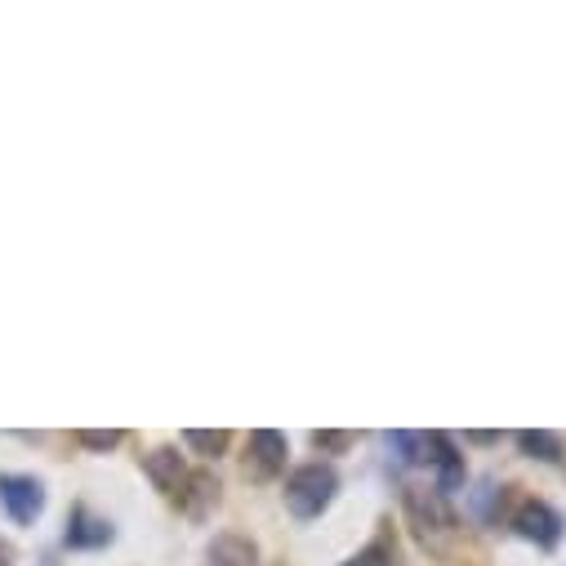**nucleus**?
<instances>
[{
	"label": "nucleus",
	"mask_w": 566,
	"mask_h": 566,
	"mask_svg": "<svg viewBox=\"0 0 566 566\" xmlns=\"http://www.w3.org/2000/svg\"><path fill=\"white\" fill-rule=\"evenodd\" d=\"M112 522L107 517H98V513H90L85 504L81 509H72V517H67V548H103V544H112Z\"/></svg>",
	"instance_id": "6e6552de"
},
{
	"label": "nucleus",
	"mask_w": 566,
	"mask_h": 566,
	"mask_svg": "<svg viewBox=\"0 0 566 566\" xmlns=\"http://www.w3.org/2000/svg\"><path fill=\"white\" fill-rule=\"evenodd\" d=\"M335 491H339V473L331 464H304L286 478V491L281 495H286V509L300 522H313L335 504Z\"/></svg>",
	"instance_id": "f257e3e1"
},
{
	"label": "nucleus",
	"mask_w": 566,
	"mask_h": 566,
	"mask_svg": "<svg viewBox=\"0 0 566 566\" xmlns=\"http://www.w3.org/2000/svg\"><path fill=\"white\" fill-rule=\"evenodd\" d=\"M0 504H6V513L19 526H32L45 509V486L36 478H23V473H0Z\"/></svg>",
	"instance_id": "39448f33"
},
{
	"label": "nucleus",
	"mask_w": 566,
	"mask_h": 566,
	"mask_svg": "<svg viewBox=\"0 0 566 566\" xmlns=\"http://www.w3.org/2000/svg\"><path fill=\"white\" fill-rule=\"evenodd\" d=\"M495 500H504L500 491H495V478H482V486H478V495H473V509H478V517H495Z\"/></svg>",
	"instance_id": "2eb2a0df"
},
{
	"label": "nucleus",
	"mask_w": 566,
	"mask_h": 566,
	"mask_svg": "<svg viewBox=\"0 0 566 566\" xmlns=\"http://www.w3.org/2000/svg\"><path fill=\"white\" fill-rule=\"evenodd\" d=\"M219 504V482H214V473H188V486H184V495H179V509L188 513V517H206L210 509Z\"/></svg>",
	"instance_id": "1a4fd4ad"
},
{
	"label": "nucleus",
	"mask_w": 566,
	"mask_h": 566,
	"mask_svg": "<svg viewBox=\"0 0 566 566\" xmlns=\"http://www.w3.org/2000/svg\"><path fill=\"white\" fill-rule=\"evenodd\" d=\"M10 562H14V548H10L6 539H0V566H10Z\"/></svg>",
	"instance_id": "6ab92c4d"
},
{
	"label": "nucleus",
	"mask_w": 566,
	"mask_h": 566,
	"mask_svg": "<svg viewBox=\"0 0 566 566\" xmlns=\"http://www.w3.org/2000/svg\"><path fill=\"white\" fill-rule=\"evenodd\" d=\"M210 566H259V548L245 535H219L210 544Z\"/></svg>",
	"instance_id": "9d476101"
},
{
	"label": "nucleus",
	"mask_w": 566,
	"mask_h": 566,
	"mask_svg": "<svg viewBox=\"0 0 566 566\" xmlns=\"http://www.w3.org/2000/svg\"><path fill=\"white\" fill-rule=\"evenodd\" d=\"M353 442H357L353 433H335V429H322V433H313V447H317L322 455H344Z\"/></svg>",
	"instance_id": "4468645a"
},
{
	"label": "nucleus",
	"mask_w": 566,
	"mask_h": 566,
	"mask_svg": "<svg viewBox=\"0 0 566 566\" xmlns=\"http://www.w3.org/2000/svg\"><path fill=\"white\" fill-rule=\"evenodd\" d=\"M517 447H522V455L544 460V464H557V460L566 455L562 438H557V433H544V429H535V433H517Z\"/></svg>",
	"instance_id": "9b49d317"
},
{
	"label": "nucleus",
	"mask_w": 566,
	"mask_h": 566,
	"mask_svg": "<svg viewBox=\"0 0 566 566\" xmlns=\"http://www.w3.org/2000/svg\"><path fill=\"white\" fill-rule=\"evenodd\" d=\"M184 442H188L197 455H206V460H219V455L228 451L232 433H228V429H188V433H184Z\"/></svg>",
	"instance_id": "f8f14e48"
},
{
	"label": "nucleus",
	"mask_w": 566,
	"mask_h": 566,
	"mask_svg": "<svg viewBox=\"0 0 566 566\" xmlns=\"http://www.w3.org/2000/svg\"><path fill=\"white\" fill-rule=\"evenodd\" d=\"M513 526H517V535L522 539H531L535 548H557L562 544V531H566V522H562V513L553 509V504H544V500H522V509L513 513Z\"/></svg>",
	"instance_id": "7ed1b4c3"
},
{
	"label": "nucleus",
	"mask_w": 566,
	"mask_h": 566,
	"mask_svg": "<svg viewBox=\"0 0 566 566\" xmlns=\"http://www.w3.org/2000/svg\"><path fill=\"white\" fill-rule=\"evenodd\" d=\"M379 557H388V544H384V539H379L375 548H366V553H357V557H353V562H344V566H384Z\"/></svg>",
	"instance_id": "f3484780"
},
{
	"label": "nucleus",
	"mask_w": 566,
	"mask_h": 566,
	"mask_svg": "<svg viewBox=\"0 0 566 566\" xmlns=\"http://www.w3.org/2000/svg\"><path fill=\"white\" fill-rule=\"evenodd\" d=\"M469 442H478V447H495L500 433H469Z\"/></svg>",
	"instance_id": "a211bd4d"
},
{
	"label": "nucleus",
	"mask_w": 566,
	"mask_h": 566,
	"mask_svg": "<svg viewBox=\"0 0 566 566\" xmlns=\"http://www.w3.org/2000/svg\"><path fill=\"white\" fill-rule=\"evenodd\" d=\"M144 473L153 478V486H157L166 500L179 504V495H184V486H188V469H184L179 451H170V447L148 451V455H144Z\"/></svg>",
	"instance_id": "0eeeda50"
},
{
	"label": "nucleus",
	"mask_w": 566,
	"mask_h": 566,
	"mask_svg": "<svg viewBox=\"0 0 566 566\" xmlns=\"http://www.w3.org/2000/svg\"><path fill=\"white\" fill-rule=\"evenodd\" d=\"M406 513H410V522H415V535H419L423 544H433V548H438L442 535L455 531V517H451V509L442 504V495H429V491H419V486L406 491Z\"/></svg>",
	"instance_id": "f03ea898"
},
{
	"label": "nucleus",
	"mask_w": 566,
	"mask_h": 566,
	"mask_svg": "<svg viewBox=\"0 0 566 566\" xmlns=\"http://www.w3.org/2000/svg\"><path fill=\"white\" fill-rule=\"evenodd\" d=\"M388 451H397V464H423V433H388Z\"/></svg>",
	"instance_id": "ddd939ff"
},
{
	"label": "nucleus",
	"mask_w": 566,
	"mask_h": 566,
	"mask_svg": "<svg viewBox=\"0 0 566 566\" xmlns=\"http://www.w3.org/2000/svg\"><path fill=\"white\" fill-rule=\"evenodd\" d=\"M120 438H125V433H116V429H107V433H90V429L76 433V442L90 447V451H112V447H120Z\"/></svg>",
	"instance_id": "dca6fc26"
},
{
	"label": "nucleus",
	"mask_w": 566,
	"mask_h": 566,
	"mask_svg": "<svg viewBox=\"0 0 566 566\" xmlns=\"http://www.w3.org/2000/svg\"><path fill=\"white\" fill-rule=\"evenodd\" d=\"M286 455H291V447H286V438H281L276 429L250 433V442H245V478L250 482L281 478V469H286Z\"/></svg>",
	"instance_id": "20e7f679"
},
{
	"label": "nucleus",
	"mask_w": 566,
	"mask_h": 566,
	"mask_svg": "<svg viewBox=\"0 0 566 566\" xmlns=\"http://www.w3.org/2000/svg\"><path fill=\"white\" fill-rule=\"evenodd\" d=\"M423 460L438 469V495H455L464 486V455L455 451L451 433H429L423 438Z\"/></svg>",
	"instance_id": "423d86ee"
}]
</instances>
